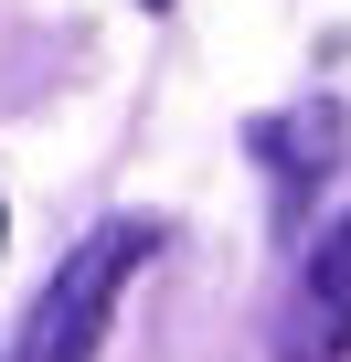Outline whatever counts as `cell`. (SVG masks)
Returning <instances> with one entry per match:
<instances>
[{
	"label": "cell",
	"mask_w": 351,
	"mask_h": 362,
	"mask_svg": "<svg viewBox=\"0 0 351 362\" xmlns=\"http://www.w3.org/2000/svg\"><path fill=\"white\" fill-rule=\"evenodd\" d=\"M149 256H160V224H149V214H107L85 245H64L54 288H43L32 320H22V362H96L107 309L128 298V277H138Z\"/></svg>",
	"instance_id": "6da1fadb"
},
{
	"label": "cell",
	"mask_w": 351,
	"mask_h": 362,
	"mask_svg": "<svg viewBox=\"0 0 351 362\" xmlns=\"http://www.w3.org/2000/svg\"><path fill=\"white\" fill-rule=\"evenodd\" d=\"M351 351V214L309 245V277H298V320L277 330V362H340Z\"/></svg>",
	"instance_id": "7a4b0ae2"
},
{
	"label": "cell",
	"mask_w": 351,
	"mask_h": 362,
	"mask_svg": "<svg viewBox=\"0 0 351 362\" xmlns=\"http://www.w3.org/2000/svg\"><path fill=\"white\" fill-rule=\"evenodd\" d=\"M256 160L277 170L287 203H309V181L340 160V107H287V117H266V128H256Z\"/></svg>",
	"instance_id": "3957f363"
},
{
	"label": "cell",
	"mask_w": 351,
	"mask_h": 362,
	"mask_svg": "<svg viewBox=\"0 0 351 362\" xmlns=\"http://www.w3.org/2000/svg\"><path fill=\"white\" fill-rule=\"evenodd\" d=\"M0 245H11V214H0Z\"/></svg>",
	"instance_id": "277c9868"
},
{
	"label": "cell",
	"mask_w": 351,
	"mask_h": 362,
	"mask_svg": "<svg viewBox=\"0 0 351 362\" xmlns=\"http://www.w3.org/2000/svg\"><path fill=\"white\" fill-rule=\"evenodd\" d=\"M149 11H170V0H149Z\"/></svg>",
	"instance_id": "5b68a950"
}]
</instances>
